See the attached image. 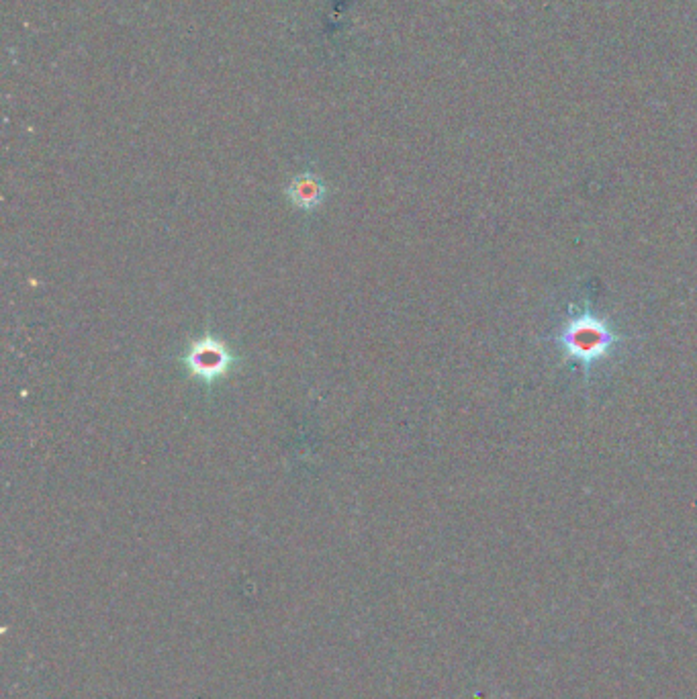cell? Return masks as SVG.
<instances>
[{
	"mask_svg": "<svg viewBox=\"0 0 697 699\" xmlns=\"http://www.w3.org/2000/svg\"><path fill=\"white\" fill-rule=\"evenodd\" d=\"M189 375L203 385H215L225 379L238 366V356L213 334H205L193 340L182 356Z\"/></svg>",
	"mask_w": 697,
	"mask_h": 699,
	"instance_id": "6da1fadb",
	"label": "cell"
},
{
	"mask_svg": "<svg viewBox=\"0 0 697 699\" xmlns=\"http://www.w3.org/2000/svg\"><path fill=\"white\" fill-rule=\"evenodd\" d=\"M610 344H612L610 332L591 317L577 319L569 328L567 340H565L567 350L583 362L599 358L610 348Z\"/></svg>",
	"mask_w": 697,
	"mask_h": 699,
	"instance_id": "7a4b0ae2",
	"label": "cell"
},
{
	"mask_svg": "<svg viewBox=\"0 0 697 699\" xmlns=\"http://www.w3.org/2000/svg\"><path fill=\"white\" fill-rule=\"evenodd\" d=\"M287 197L293 207L301 211H315L328 197V184L313 172H303L295 176L287 186Z\"/></svg>",
	"mask_w": 697,
	"mask_h": 699,
	"instance_id": "3957f363",
	"label": "cell"
}]
</instances>
